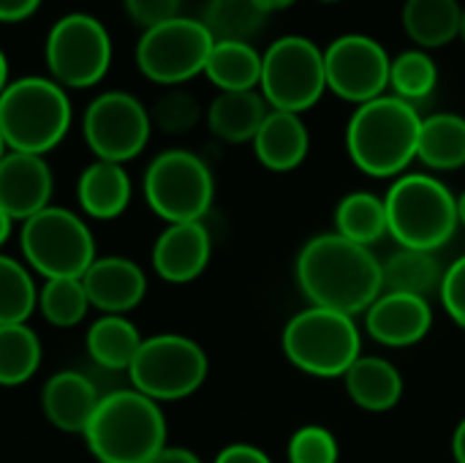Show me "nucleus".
<instances>
[{
  "label": "nucleus",
  "instance_id": "1",
  "mask_svg": "<svg viewBox=\"0 0 465 463\" xmlns=\"http://www.w3.org/2000/svg\"><path fill=\"white\" fill-rule=\"evenodd\" d=\"M297 278L316 308L346 317L371 308L384 292L381 262L368 246H357L338 232L319 235L300 251Z\"/></svg>",
  "mask_w": 465,
  "mask_h": 463
},
{
  "label": "nucleus",
  "instance_id": "2",
  "mask_svg": "<svg viewBox=\"0 0 465 463\" xmlns=\"http://www.w3.org/2000/svg\"><path fill=\"white\" fill-rule=\"evenodd\" d=\"M422 117L414 104L398 96H379L360 104L346 128V147L351 161L373 175H398L417 158Z\"/></svg>",
  "mask_w": 465,
  "mask_h": 463
},
{
  "label": "nucleus",
  "instance_id": "3",
  "mask_svg": "<svg viewBox=\"0 0 465 463\" xmlns=\"http://www.w3.org/2000/svg\"><path fill=\"white\" fill-rule=\"evenodd\" d=\"M84 439L101 463H147L166 448V420L153 398L114 390L101 398Z\"/></svg>",
  "mask_w": 465,
  "mask_h": 463
},
{
  "label": "nucleus",
  "instance_id": "4",
  "mask_svg": "<svg viewBox=\"0 0 465 463\" xmlns=\"http://www.w3.org/2000/svg\"><path fill=\"white\" fill-rule=\"evenodd\" d=\"M68 126V93L49 76H19L0 96V134L8 150L44 156L63 142Z\"/></svg>",
  "mask_w": 465,
  "mask_h": 463
},
{
  "label": "nucleus",
  "instance_id": "5",
  "mask_svg": "<svg viewBox=\"0 0 465 463\" xmlns=\"http://www.w3.org/2000/svg\"><path fill=\"white\" fill-rule=\"evenodd\" d=\"M387 229L403 248L436 251L441 248L460 224L458 199L444 183L428 175L401 177L387 199Z\"/></svg>",
  "mask_w": 465,
  "mask_h": 463
},
{
  "label": "nucleus",
  "instance_id": "6",
  "mask_svg": "<svg viewBox=\"0 0 465 463\" xmlns=\"http://www.w3.org/2000/svg\"><path fill=\"white\" fill-rule=\"evenodd\" d=\"M362 338L351 317L330 308H308L297 314L283 330L286 357L313 377H346L360 360Z\"/></svg>",
  "mask_w": 465,
  "mask_h": 463
},
{
  "label": "nucleus",
  "instance_id": "7",
  "mask_svg": "<svg viewBox=\"0 0 465 463\" xmlns=\"http://www.w3.org/2000/svg\"><path fill=\"white\" fill-rule=\"evenodd\" d=\"M22 254L27 265L49 278H82L95 262L90 226L65 207H46L22 221Z\"/></svg>",
  "mask_w": 465,
  "mask_h": 463
},
{
  "label": "nucleus",
  "instance_id": "8",
  "mask_svg": "<svg viewBox=\"0 0 465 463\" xmlns=\"http://www.w3.org/2000/svg\"><path fill=\"white\" fill-rule=\"evenodd\" d=\"M44 55L49 79L60 87L84 90L106 76L112 65V35L98 16L71 11L49 27Z\"/></svg>",
  "mask_w": 465,
  "mask_h": 463
},
{
  "label": "nucleus",
  "instance_id": "9",
  "mask_svg": "<svg viewBox=\"0 0 465 463\" xmlns=\"http://www.w3.org/2000/svg\"><path fill=\"white\" fill-rule=\"evenodd\" d=\"M262 96L272 109L305 112L327 90L324 52L305 35H283L262 55Z\"/></svg>",
  "mask_w": 465,
  "mask_h": 463
},
{
  "label": "nucleus",
  "instance_id": "10",
  "mask_svg": "<svg viewBox=\"0 0 465 463\" xmlns=\"http://www.w3.org/2000/svg\"><path fill=\"white\" fill-rule=\"evenodd\" d=\"M136 393L158 401H180L193 396L207 379V355L185 336L163 333L142 341L131 368Z\"/></svg>",
  "mask_w": 465,
  "mask_h": 463
},
{
  "label": "nucleus",
  "instance_id": "11",
  "mask_svg": "<svg viewBox=\"0 0 465 463\" xmlns=\"http://www.w3.org/2000/svg\"><path fill=\"white\" fill-rule=\"evenodd\" d=\"M215 194L207 164L188 150H166L144 172V199L169 224L202 221Z\"/></svg>",
  "mask_w": 465,
  "mask_h": 463
},
{
  "label": "nucleus",
  "instance_id": "12",
  "mask_svg": "<svg viewBox=\"0 0 465 463\" xmlns=\"http://www.w3.org/2000/svg\"><path fill=\"white\" fill-rule=\"evenodd\" d=\"M215 38L202 19L174 16L142 33L136 44L139 71L158 85H183L204 71Z\"/></svg>",
  "mask_w": 465,
  "mask_h": 463
},
{
  "label": "nucleus",
  "instance_id": "13",
  "mask_svg": "<svg viewBox=\"0 0 465 463\" xmlns=\"http://www.w3.org/2000/svg\"><path fill=\"white\" fill-rule=\"evenodd\" d=\"M150 112L139 98L123 90L101 93L84 109L82 131L95 161L125 164L136 158L150 142Z\"/></svg>",
  "mask_w": 465,
  "mask_h": 463
},
{
  "label": "nucleus",
  "instance_id": "14",
  "mask_svg": "<svg viewBox=\"0 0 465 463\" xmlns=\"http://www.w3.org/2000/svg\"><path fill=\"white\" fill-rule=\"evenodd\" d=\"M390 65L387 49L362 33H346L324 52L327 87L354 104H368L384 93L390 85Z\"/></svg>",
  "mask_w": 465,
  "mask_h": 463
},
{
  "label": "nucleus",
  "instance_id": "15",
  "mask_svg": "<svg viewBox=\"0 0 465 463\" xmlns=\"http://www.w3.org/2000/svg\"><path fill=\"white\" fill-rule=\"evenodd\" d=\"M52 199V169L44 156L8 150L0 161V210L11 221H27Z\"/></svg>",
  "mask_w": 465,
  "mask_h": 463
},
{
  "label": "nucleus",
  "instance_id": "16",
  "mask_svg": "<svg viewBox=\"0 0 465 463\" xmlns=\"http://www.w3.org/2000/svg\"><path fill=\"white\" fill-rule=\"evenodd\" d=\"M87 300L101 314H128L134 311L147 292V278L142 267L125 257H104L95 259L82 276Z\"/></svg>",
  "mask_w": 465,
  "mask_h": 463
},
{
  "label": "nucleus",
  "instance_id": "17",
  "mask_svg": "<svg viewBox=\"0 0 465 463\" xmlns=\"http://www.w3.org/2000/svg\"><path fill=\"white\" fill-rule=\"evenodd\" d=\"M210 262V232L202 221L169 224L153 248V267L169 284H188Z\"/></svg>",
  "mask_w": 465,
  "mask_h": 463
},
{
  "label": "nucleus",
  "instance_id": "18",
  "mask_svg": "<svg viewBox=\"0 0 465 463\" xmlns=\"http://www.w3.org/2000/svg\"><path fill=\"white\" fill-rule=\"evenodd\" d=\"M433 311L425 297L381 292L368 308V333L387 347H411L428 336Z\"/></svg>",
  "mask_w": 465,
  "mask_h": 463
},
{
  "label": "nucleus",
  "instance_id": "19",
  "mask_svg": "<svg viewBox=\"0 0 465 463\" xmlns=\"http://www.w3.org/2000/svg\"><path fill=\"white\" fill-rule=\"evenodd\" d=\"M101 398L104 396H98L95 385L84 374L60 371L44 385L41 407L54 428L65 434H84Z\"/></svg>",
  "mask_w": 465,
  "mask_h": 463
},
{
  "label": "nucleus",
  "instance_id": "20",
  "mask_svg": "<svg viewBox=\"0 0 465 463\" xmlns=\"http://www.w3.org/2000/svg\"><path fill=\"white\" fill-rule=\"evenodd\" d=\"M259 161L272 172H289L300 166L308 156V128L294 112L272 109L267 112L256 139H253Z\"/></svg>",
  "mask_w": 465,
  "mask_h": 463
},
{
  "label": "nucleus",
  "instance_id": "21",
  "mask_svg": "<svg viewBox=\"0 0 465 463\" xmlns=\"http://www.w3.org/2000/svg\"><path fill=\"white\" fill-rule=\"evenodd\" d=\"M79 207L98 221L117 218L131 202V177L123 164L93 161L76 183Z\"/></svg>",
  "mask_w": 465,
  "mask_h": 463
},
{
  "label": "nucleus",
  "instance_id": "22",
  "mask_svg": "<svg viewBox=\"0 0 465 463\" xmlns=\"http://www.w3.org/2000/svg\"><path fill=\"white\" fill-rule=\"evenodd\" d=\"M267 117V101L256 90L221 93L207 109L210 131L223 142H248L256 139Z\"/></svg>",
  "mask_w": 465,
  "mask_h": 463
},
{
  "label": "nucleus",
  "instance_id": "23",
  "mask_svg": "<svg viewBox=\"0 0 465 463\" xmlns=\"http://www.w3.org/2000/svg\"><path fill=\"white\" fill-rule=\"evenodd\" d=\"M346 390L351 401L368 412H387L403 396V379L390 360L360 357L346 371Z\"/></svg>",
  "mask_w": 465,
  "mask_h": 463
},
{
  "label": "nucleus",
  "instance_id": "24",
  "mask_svg": "<svg viewBox=\"0 0 465 463\" xmlns=\"http://www.w3.org/2000/svg\"><path fill=\"white\" fill-rule=\"evenodd\" d=\"M204 74L221 93L253 90L262 82V55L248 41H215Z\"/></svg>",
  "mask_w": 465,
  "mask_h": 463
},
{
  "label": "nucleus",
  "instance_id": "25",
  "mask_svg": "<svg viewBox=\"0 0 465 463\" xmlns=\"http://www.w3.org/2000/svg\"><path fill=\"white\" fill-rule=\"evenodd\" d=\"M463 8L458 0H406L403 27L414 44L436 49L460 35Z\"/></svg>",
  "mask_w": 465,
  "mask_h": 463
},
{
  "label": "nucleus",
  "instance_id": "26",
  "mask_svg": "<svg viewBox=\"0 0 465 463\" xmlns=\"http://www.w3.org/2000/svg\"><path fill=\"white\" fill-rule=\"evenodd\" d=\"M417 158L430 169H458L465 164V117L441 112L422 120Z\"/></svg>",
  "mask_w": 465,
  "mask_h": 463
},
{
  "label": "nucleus",
  "instance_id": "27",
  "mask_svg": "<svg viewBox=\"0 0 465 463\" xmlns=\"http://www.w3.org/2000/svg\"><path fill=\"white\" fill-rule=\"evenodd\" d=\"M441 267L433 251L401 248L381 265V284L384 292L428 297L433 289H441Z\"/></svg>",
  "mask_w": 465,
  "mask_h": 463
},
{
  "label": "nucleus",
  "instance_id": "28",
  "mask_svg": "<svg viewBox=\"0 0 465 463\" xmlns=\"http://www.w3.org/2000/svg\"><path fill=\"white\" fill-rule=\"evenodd\" d=\"M139 347V330L117 314H104L87 330V352L106 371H128Z\"/></svg>",
  "mask_w": 465,
  "mask_h": 463
},
{
  "label": "nucleus",
  "instance_id": "29",
  "mask_svg": "<svg viewBox=\"0 0 465 463\" xmlns=\"http://www.w3.org/2000/svg\"><path fill=\"white\" fill-rule=\"evenodd\" d=\"M335 224H338V235L357 246H371L379 237H384V232H390L384 199L368 191L343 196L335 210Z\"/></svg>",
  "mask_w": 465,
  "mask_h": 463
},
{
  "label": "nucleus",
  "instance_id": "30",
  "mask_svg": "<svg viewBox=\"0 0 465 463\" xmlns=\"http://www.w3.org/2000/svg\"><path fill=\"white\" fill-rule=\"evenodd\" d=\"M202 22L215 41H248L264 27L267 11L256 0H207Z\"/></svg>",
  "mask_w": 465,
  "mask_h": 463
},
{
  "label": "nucleus",
  "instance_id": "31",
  "mask_svg": "<svg viewBox=\"0 0 465 463\" xmlns=\"http://www.w3.org/2000/svg\"><path fill=\"white\" fill-rule=\"evenodd\" d=\"M41 341L27 325H0V385L16 388L35 377Z\"/></svg>",
  "mask_w": 465,
  "mask_h": 463
},
{
  "label": "nucleus",
  "instance_id": "32",
  "mask_svg": "<svg viewBox=\"0 0 465 463\" xmlns=\"http://www.w3.org/2000/svg\"><path fill=\"white\" fill-rule=\"evenodd\" d=\"M38 308L54 327H74L93 308L82 278H49L38 292Z\"/></svg>",
  "mask_w": 465,
  "mask_h": 463
},
{
  "label": "nucleus",
  "instance_id": "33",
  "mask_svg": "<svg viewBox=\"0 0 465 463\" xmlns=\"http://www.w3.org/2000/svg\"><path fill=\"white\" fill-rule=\"evenodd\" d=\"M33 308H38V289L30 273L0 254V325H25Z\"/></svg>",
  "mask_w": 465,
  "mask_h": 463
},
{
  "label": "nucleus",
  "instance_id": "34",
  "mask_svg": "<svg viewBox=\"0 0 465 463\" xmlns=\"http://www.w3.org/2000/svg\"><path fill=\"white\" fill-rule=\"evenodd\" d=\"M439 68L433 57L422 49H409L398 55L390 65V85L395 87V96L414 104L428 98L436 90Z\"/></svg>",
  "mask_w": 465,
  "mask_h": 463
},
{
  "label": "nucleus",
  "instance_id": "35",
  "mask_svg": "<svg viewBox=\"0 0 465 463\" xmlns=\"http://www.w3.org/2000/svg\"><path fill=\"white\" fill-rule=\"evenodd\" d=\"M199 115H202L199 101L191 93H185V90H169V93H163L155 101L150 120L158 123L169 134H183V131H191L199 123Z\"/></svg>",
  "mask_w": 465,
  "mask_h": 463
},
{
  "label": "nucleus",
  "instance_id": "36",
  "mask_svg": "<svg viewBox=\"0 0 465 463\" xmlns=\"http://www.w3.org/2000/svg\"><path fill=\"white\" fill-rule=\"evenodd\" d=\"M292 463H338V442L322 426L300 428L289 442Z\"/></svg>",
  "mask_w": 465,
  "mask_h": 463
},
{
  "label": "nucleus",
  "instance_id": "37",
  "mask_svg": "<svg viewBox=\"0 0 465 463\" xmlns=\"http://www.w3.org/2000/svg\"><path fill=\"white\" fill-rule=\"evenodd\" d=\"M125 14L144 30L180 16L183 0H123Z\"/></svg>",
  "mask_w": 465,
  "mask_h": 463
},
{
  "label": "nucleus",
  "instance_id": "38",
  "mask_svg": "<svg viewBox=\"0 0 465 463\" xmlns=\"http://www.w3.org/2000/svg\"><path fill=\"white\" fill-rule=\"evenodd\" d=\"M441 300L447 314L465 327V257H460L455 265H450V270L441 278Z\"/></svg>",
  "mask_w": 465,
  "mask_h": 463
},
{
  "label": "nucleus",
  "instance_id": "39",
  "mask_svg": "<svg viewBox=\"0 0 465 463\" xmlns=\"http://www.w3.org/2000/svg\"><path fill=\"white\" fill-rule=\"evenodd\" d=\"M41 0H0V22L14 25V22H25L38 11Z\"/></svg>",
  "mask_w": 465,
  "mask_h": 463
},
{
  "label": "nucleus",
  "instance_id": "40",
  "mask_svg": "<svg viewBox=\"0 0 465 463\" xmlns=\"http://www.w3.org/2000/svg\"><path fill=\"white\" fill-rule=\"evenodd\" d=\"M215 463H272L262 450L251 448V445H232L226 450L218 453Z\"/></svg>",
  "mask_w": 465,
  "mask_h": 463
},
{
  "label": "nucleus",
  "instance_id": "41",
  "mask_svg": "<svg viewBox=\"0 0 465 463\" xmlns=\"http://www.w3.org/2000/svg\"><path fill=\"white\" fill-rule=\"evenodd\" d=\"M147 463H202L191 450L185 448H163L158 450Z\"/></svg>",
  "mask_w": 465,
  "mask_h": 463
},
{
  "label": "nucleus",
  "instance_id": "42",
  "mask_svg": "<svg viewBox=\"0 0 465 463\" xmlns=\"http://www.w3.org/2000/svg\"><path fill=\"white\" fill-rule=\"evenodd\" d=\"M452 450H455V461L465 463V420L458 426L455 439H452Z\"/></svg>",
  "mask_w": 465,
  "mask_h": 463
},
{
  "label": "nucleus",
  "instance_id": "43",
  "mask_svg": "<svg viewBox=\"0 0 465 463\" xmlns=\"http://www.w3.org/2000/svg\"><path fill=\"white\" fill-rule=\"evenodd\" d=\"M267 14H272V11H281V8H289L292 3H297V0H256Z\"/></svg>",
  "mask_w": 465,
  "mask_h": 463
},
{
  "label": "nucleus",
  "instance_id": "44",
  "mask_svg": "<svg viewBox=\"0 0 465 463\" xmlns=\"http://www.w3.org/2000/svg\"><path fill=\"white\" fill-rule=\"evenodd\" d=\"M11 224H14V221L8 218V213L0 210V246H3V243L8 240V235H11Z\"/></svg>",
  "mask_w": 465,
  "mask_h": 463
},
{
  "label": "nucleus",
  "instance_id": "45",
  "mask_svg": "<svg viewBox=\"0 0 465 463\" xmlns=\"http://www.w3.org/2000/svg\"><path fill=\"white\" fill-rule=\"evenodd\" d=\"M11 82H8V60H5V52L0 49V96H3V90L8 87Z\"/></svg>",
  "mask_w": 465,
  "mask_h": 463
},
{
  "label": "nucleus",
  "instance_id": "46",
  "mask_svg": "<svg viewBox=\"0 0 465 463\" xmlns=\"http://www.w3.org/2000/svg\"><path fill=\"white\" fill-rule=\"evenodd\" d=\"M458 218H460V224H465V191L463 196L458 199Z\"/></svg>",
  "mask_w": 465,
  "mask_h": 463
},
{
  "label": "nucleus",
  "instance_id": "47",
  "mask_svg": "<svg viewBox=\"0 0 465 463\" xmlns=\"http://www.w3.org/2000/svg\"><path fill=\"white\" fill-rule=\"evenodd\" d=\"M5 153H8V147H5V139H3V134H0V161H3Z\"/></svg>",
  "mask_w": 465,
  "mask_h": 463
},
{
  "label": "nucleus",
  "instance_id": "48",
  "mask_svg": "<svg viewBox=\"0 0 465 463\" xmlns=\"http://www.w3.org/2000/svg\"><path fill=\"white\" fill-rule=\"evenodd\" d=\"M460 38L465 41V8H463V16H460Z\"/></svg>",
  "mask_w": 465,
  "mask_h": 463
},
{
  "label": "nucleus",
  "instance_id": "49",
  "mask_svg": "<svg viewBox=\"0 0 465 463\" xmlns=\"http://www.w3.org/2000/svg\"><path fill=\"white\" fill-rule=\"evenodd\" d=\"M327 3H335V0H327Z\"/></svg>",
  "mask_w": 465,
  "mask_h": 463
}]
</instances>
